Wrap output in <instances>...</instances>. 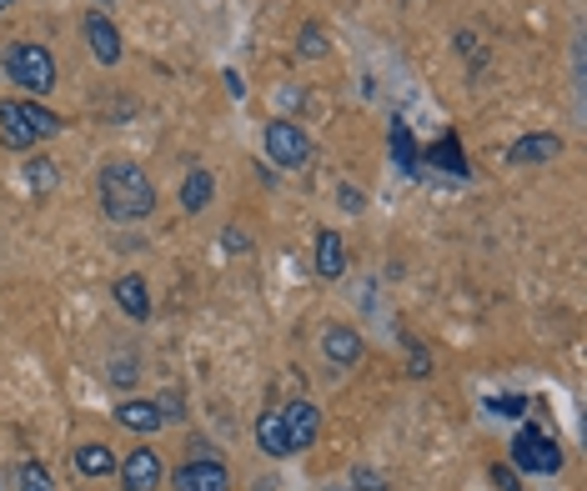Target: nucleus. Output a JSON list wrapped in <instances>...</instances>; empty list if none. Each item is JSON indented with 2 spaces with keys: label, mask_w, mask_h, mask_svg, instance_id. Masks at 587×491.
<instances>
[{
  "label": "nucleus",
  "mask_w": 587,
  "mask_h": 491,
  "mask_svg": "<svg viewBox=\"0 0 587 491\" xmlns=\"http://www.w3.org/2000/svg\"><path fill=\"white\" fill-rule=\"evenodd\" d=\"M156 406H161V416H166V421H181V411H186L176 391H166V396H156Z\"/></svg>",
  "instance_id": "obj_26"
},
{
  "label": "nucleus",
  "mask_w": 587,
  "mask_h": 491,
  "mask_svg": "<svg viewBox=\"0 0 587 491\" xmlns=\"http://www.w3.org/2000/svg\"><path fill=\"white\" fill-rule=\"evenodd\" d=\"M16 486H21V491H51V471H46L41 461H21V466H16Z\"/></svg>",
  "instance_id": "obj_20"
},
{
  "label": "nucleus",
  "mask_w": 587,
  "mask_h": 491,
  "mask_svg": "<svg viewBox=\"0 0 587 491\" xmlns=\"http://www.w3.org/2000/svg\"><path fill=\"white\" fill-rule=\"evenodd\" d=\"M512 461H517L522 471H542V476L562 471V451H557V441H552V436H542L537 426H522V431H517V441H512Z\"/></svg>",
  "instance_id": "obj_5"
},
{
  "label": "nucleus",
  "mask_w": 587,
  "mask_h": 491,
  "mask_svg": "<svg viewBox=\"0 0 587 491\" xmlns=\"http://www.w3.org/2000/svg\"><path fill=\"white\" fill-rule=\"evenodd\" d=\"M347 491H352V486H347Z\"/></svg>",
  "instance_id": "obj_33"
},
{
  "label": "nucleus",
  "mask_w": 587,
  "mask_h": 491,
  "mask_svg": "<svg viewBox=\"0 0 587 491\" xmlns=\"http://www.w3.org/2000/svg\"><path fill=\"white\" fill-rule=\"evenodd\" d=\"M221 241H226V251H251V246H246V236H241V231H231V226H226V236H221Z\"/></svg>",
  "instance_id": "obj_29"
},
{
  "label": "nucleus",
  "mask_w": 587,
  "mask_h": 491,
  "mask_svg": "<svg viewBox=\"0 0 587 491\" xmlns=\"http://www.w3.org/2000/svg\"><path fill=\"white\" fill-rule=\"evenodd\" d=\"M101 211L121 226L146 221L156 211V186L136 161H106L101 166Z\"/></svg>",
  "instance_id": "obj_1"
},
{
  "label": "nucleus",
  "mask_w": 587,
  "mask_h": 491,
  "mask_svg": "<svg viewBox=\"0 0 587 491\" xmlns=\"http://www.w3.org/2000/svg\"><path fill=\"white\" fill-rule=\"evenodd\" d=\"M281 421H286V441H291V451L312 446V441H317V431H322V416H317V406H312V401H291V406L281 411Z\"/></svg>",
  "instance_id": "obj_7"
},
{
  "label": "nucleus",
  "mask_w": 587,
  "mask_h": 491,
  "mask_svg": "<svg viewBox=\"0 0 587 491\" xmlns=\"http://www.w3.org/2000/svg\"><path fill=\"white\" fill-rule=\"evenodd\" d=\"M342 271H347V246H342L337 231H322V236H317V276L337 281Z\"/></svg>",
  "instance_id": "obj_16"
},
{
  "label": "nucleus",
  "mask_w": 587,
  "mask_h": 491,
  "mask_svg": "<svg viewBox=\"0 0 587 491\" xmlns=\"http://www.w3.org/2000/svg\"><path fill=\"white\" fill-rule=\"evenodd\" d=\"M392 156H397V166H402L407 176H417V146H412L407 121H392Z\"/></svg>",
  "instance_id": "obj_19"
},
{
  "label": "nucleus",
  "mask_w": 587,
  "mask_h": 491,
  "mask_svg": "<svg viewBox=\"0 0 587 491\" xmlns=\"http://www.w3.org/2000/svg\"><path fill=\"white\" fill-rule=\"evenodd\" d=\"M492 481H497V491H517V481L507 476V466H492Z\"/></svg>",
  "instance_id": "obj_30"
},
{
  "label": "nucleus",
  "mask_w": 587,
  "mask_h": 491,
  "mask_svg": "<svg viewBox=\"0 0 587 491\" xmlns=\"http://www.w3.org/2000/svg\"><path fill=\"white\" fill-rule=\"evenodd\" d=\"M211 191H216L211 171H206V166H191V176L181 181V211H186V216L206 211V206H211Z\"/></svg>",
  "instance_id": "obj_12"
},
{
  "label": "nucleus",
  "mask_w": 587,
  "mask_h": 491,
  "mask_svg": "<svg viewBox=\"0 0 587 491\" xmlns=\"http://www.w3.org/2000/svg\"><path fill=\"white\" fill-rule=\"evenodd\" d=\"M116 421H121L126 431H156L166 416H161V406H156V401L131 396V401H121V406H116Z\"/></svg>",
  "instance_id": "obj_14"
},
{
  "label": "nucleus",
  "mask_w": 587,
  "mask_h": 491,
  "mask_svg": "<svg viewBox=\"0 0 587 491\" xmlns=\"http://www.w3.org/2000/svg\"><path fill=\"white\" fill-rule=\"evenodd\" d=\"M121 481H126V491H156L161 486V456L151 446H136L121 466Z\"/></svg>",
  "instance_id": "obj_9"
},
{
  "label": "nucleus",
  "mask_w": 587,
  "mask_h": 491,
  "mask_svg": "<svg viewBox=\"0 0 587 491\" xmlns=\"http://www.w3.org/2000/svg\"><path fill=\"white\" fill-rule=\"evenodd\" d=\"M362 206H367V196L357 186H342V211H362Z\"/></svg>",
  "instance_id": "obj_27"
},
{
  "label": "nucleus",
  "mask_w": 587,
  "mask_h": 491,
  "mask_svg": "<svg viewBox=\"0 0 587 491\" xmlns=\"http://www.w3.org/2000/svg\"><path fill=\"white\" fill-rule=\"evenodd\" d=\"M101 6H111V0H101Z\"/></svg>",
  "instance_id": "obj_32"
},
{
  "label": "nucleus",
  "mask_w": 587,
  "mask_h": 491,
  "mask_svg": "<svg viewBox=\"0 0 587 491\" xmlns=\"http://www.w3.org/2000/svg\"><path fill=\"white\" fill-rule=\"evenodd\" d=\"M26 181H31L36 191H51V186H56V161H46V156L26 161Z\"/></svg>",
  "instance_id": "obj_22"
},
{
  "label": "nucleus",
  "mask_w": 587,
  "mask_h": 491,
  "mask_svg": "<svg viewBox=\"0 0 587 491\" xmlns=\"http://www.w3.org/2000/svg\"><path fill=\"white\" fill-rule=\"evenodd\" d=\"M171 486L176 491H231V471H226L221 456H196L171 476Z\"/></svg>",
  "instance_id": "obj_6"
},
{
  "label": "nucleus",
  "mask_w": 587,
  "mask_h": 491,
  "mask_svg": "<svg viewBox=\"0 0 587 491\" xmlns=\"http://www.w3.org/2000/svg\"><path fill=\"white\" fill-rule=\"evenodd\" d=\"M111 381H116V386H131V381H136V361H131V356H121V361L111 366Z\"/></svg>",
  "instance_id": "obj_25"
},
{
  "label": "nucleus",
  "mask_w": 587,
  "mask_h": 491,
  "mask_svg": "<svg viewBox=\"0 0 587 491\" xmlns=\"http://www.w3.org/2000/svg\"><path fill=\"white\" fill-rule=\"evenodd\" d=\"M297 51L307 56V61H322L332 46H327V31L322 26H302V36H297Z\"/></svg>",
  "instance_id": "obj_21"
},
{
  "label": "nucleus",
  "mask_w": 587,
  "mask_h": 491,
  "mask_svg": "<svg viewBox=\"0 0 587 491\" xmlns=\"http://www.w3.org/2000/svg\"><path fill=\"white\" fill-rule=\"evenodd\" d=\"M492 411H497V416H522V411H527V396H497Z\"/></svg>",
  "instance_id": "obj_24"
},
{
  "label": "nucleus",
  "mask_w": 587,
  "mask_h": 491,
  "mask_svg": "<svg viewBox=\"0 0 587 491\" xmlns=\"http://www.w3.org/2000/svg\"><path fill=\"white\" fill-rule=\"evenodd\" d=\"M261 141H266V156L276 166H286V171H297V166L312 161V136L302 126H291V121H271Z\"/></svg>",
  "instance_id": "obj_4"
},
{
  "label": "nucleus",
  "mask_w": 587,
  "mask_h": 491,
  "mask_svg": "<svg viewBox=\"0 0 587 491\" xmlns=\"http://www.w3.org/2000/svg\"><path fill=\"white\" fill-rule=\"evenodd\" d=\"M86 46H91V56H96L101 66H116V61H121V31H116L101 11L86 16Z\"/></svg>",
  "instance_id": "obj_10"
},
{
  "label": "nucleus",
  "mask_w": 587,
  "mask_h": 491,
  "mask_svg": "<svg viewBox=\"0 0 587 491\" xmlns=\"http://www.w3.org/2000/svg\"><path fill=\"white\" fill-rule=\"evenodd\" d=\"M352 486H357V491H387L382 471H372V466H352Z\"/></svg>",
  "instance_id": "obj_23"
},
{
  "label": "nucleus",
  "mask_w": 587,
  "mask_h": 491,
  "mask_svg": "<svg viewBox=\"0 0 587 491\" xmlns=\"http://www.w3.org/2000/svg\"><path fill=\"white\" fill-rule=\"evenodd\" d=\"M562 156V136H517L507 146V166H547Z\"/></svg>",
  "instance_id": "obj_8"
},
{
  "label": "nucleus",
  "mask_w": 587,
  "mask_h": 491,
  "mask_svg": "<svg viewBox=\"0 0 587 491\" xmlns=\"http://www.w3.org/2000/svg\"><path fill=\"white\" fill-rule=\"evenodd\" d=\"M76 466H81V476H111L116 471V456H111V446L86 441V446H76Z\"/></svg>",
  "instance_id": "obj_17"
},
{
  "label": "nucleus",
  "mask_w": 587,
  "mask_h": 491,
  "mask_svg": "<svg viewBox=\"0 0 587 491\" xmlns=\"http://www.w3.org/2000/svg\"><path fill=\"white\" fill-rule=\"evenodd\" d=\"M256 446H261L266 456H291V441H286V421H281V411H261V416H256Z\"/></svg>",
  "instance_id": "obj_15"
},
{
  "label": "nucleus",
  "mask_w": 587,
  "mask_h": 491,
  "mask_svg": "<svg viewBox=\"0 0 587 491\" xmlns=\"http://www.w3.org/2000/svg\"><path fill=\"white\" fill-rule=\"evenodd\" d=\"M407 371H412V376H427V371H432V361H427V351H422L417 341H412V366H407Z\"/></svg>",
  "instance_id": "obj_28"
},
{
  "label": "nucleus",
  "mask_w": 587,
  "mask_h": 491,
  "mask_svg": "<svg viewBox=\"0 0 587 491\" xmlns=\"http://www.w3.org/2000/svg\"><path fill=\"white\" fill-rule=\"evenodd\" d=\"M61 131V116L36 101H0V141L11 151H31L36 141H51Z\"/></svg>",
  "instance_id": "obj_2"
},
{
  "label": "nucleus",
  "mask_w": 587,
  "mask_h": 491,
  "mask_svg": "<svg viewBox=\"0 0 587 491\" xmlns=\"http://www.w3.org/2000/svg\"><path fill=\"white\" fill-rule=\"evenodd\" d=\"M6 76L16 86H26L31 96H51L56 91V61H51L46 46H31V41L6 46Z\"/></svg>",
  "instance_id": "obj_3"
},
{
  "label": "nucleus",
  "mask_w": 587,
  "mask_h": 491,
  "mask_svg": "<svg viewBox=\"0 0 587 491\" xmlns=\"http://www.w3.org/2000/svg\"><path fill=\"white\" fill-rule=\"evenodd\" d=\"M116 301H121L126 316L146 321V316H151V286H146V276H121V281H116Z\"/></svg>",
  "instance_id": "obj_13"
},
{
  "label": "nucleus",
  "mask_w": 587,
  "mask_h": 491,
  "mask_svg": "<svg viewBox=\"0 0 587 491\" xmlns=\"http://www.w3.org/2000/svg\"><path fill=\"white\" fill-rule=\"evenodd\" d=\"M427 161H432V166H442V171H452V176H467V171H472V166L462 161V146H457V136H442V141L427 151Z\"/></svg>",
  "instance_id": "obj_18"
},
{
  "label": "nucleus",
  "mask_w": 587,
  "mask_h": 491,
  "mask_svg": "<svg viewBox=\"0 0 587 491\" xmlns=\"http://www.w3.org/2000/svg\"><path fill=\"white\" fill-rule=\"evenodd\" d=\"M11 6H16V0H0V16H6V11H11Z\"/></svg>",
  "instance_id": "obj_31"
},
{
  "label": "nucleus",
  "mask_w": 587,
  "mask_h": 491,
  "mask_svg": "<svg viewBox=\"0 0 587 491\" xmlns=\"http://www.w3.org/2000/svg\"><path fill=\"white\" fill-rule=\"evenodd\" d=\"M322 351H327V361L332 366H357L362 361V336L352 331V326H327V336H322Z\"/></svg>",
  "instance_id": "obj_11"
}]
</instances>
